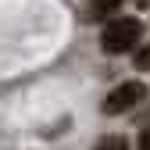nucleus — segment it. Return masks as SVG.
Wrapping results in <instances>:
<instances>
[{"mask_svg": "<svg viewBox=\"0 0 150 150\" xmlns=\"http://www.w3.org/2000/svg\"><path fill=\"white\" fill-rule=\"evenodd\" d=\"M139 40H143V22L139 18H115L100 32L104 54H129V50H136Z\"/></svg>", "mask_w": 150, "mask_h": 150, "instance_id": "obj_1", "label": "nucleus"}, {"mask_svg": "<svg viewBox=\"0 0 150 150\" xmlns=\"http://www.w3.org/2000/svg\"><path fill=\"white\" fill-rule=\"evenodd\" d=\"M143 97H146V86L143 82H122V86H115L104 97L100 107H104V115H125V111H132Z\"/></svg>", "mask_w": 150, "mask_h": 150, "instance_id": "obj_2", "label": "nucleus"}, {"mask_svg": "<svg viewBox=\"0 0 150 150\" xmlns=\"http://www.w3.org/2000/svg\"><path fill=\"white\" fill-rule=\"evenodd\" d=\"M125 0H89L86 4V18L89 22H104V18H111L115 11H122Z\"/></svg>", "mask_w": 150, "mask_h": 150, "instance_id": "obj_3", "label": "nucleus"}, {"mask_svg": "<svg viewBox=\"0 0 150 150\" xmlns=\"http://www.w3.org/2000/svg\"><path fill=\"white\" fill-rule=\"evenodd\" d=\"M97 150H129V139L125 136H104L97 143Z\"/></svg>", "mask_w": 150, "mask_h": 150, "instance_id": "obj_4", "label": "nucleus"}, {"mask_svg": "<svg viewBox=\"0 0 150 150\" xmlns=\"http://www.w3.org/2000/svg\"><path fill=\"white\" fill-rule=\"evenodd\" d=\"M136 68H150V47L136 50Z\"/></svg>", "mask_w": 150, "mask_h": 150, "instance_id": "obj_5", "label": "nucleus"}, {"mask_svg": "<svg viewBox=\"0 0 150 150\" xmlns=\"http://www.w3.org/2000/svg\"><path fill=\"white\" fill-rule=\"evenodd\" d=\"M136 146H139V150H150V125H146L143 132H139V139H136Z\"/></svg>", "mask_w": 150, "mask_h": 150, "instance_id": "obj_6", "label": "nucleus"}]
</instances>
